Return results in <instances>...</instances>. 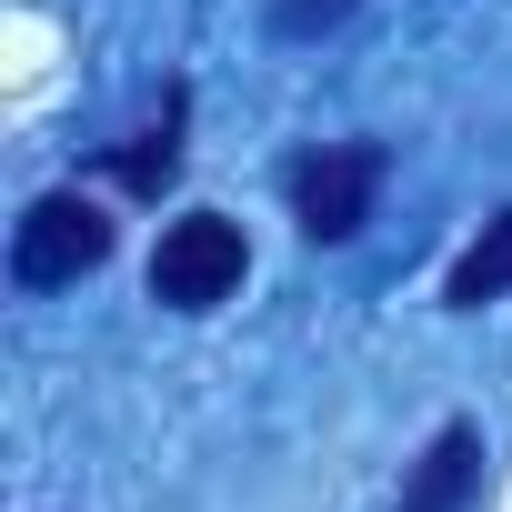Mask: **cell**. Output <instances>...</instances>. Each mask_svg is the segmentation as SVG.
<instances>
[{"label":"cell","mask_w":512,"mask_h":512,"mask_svg":"<svg viewBox=\"0 0 512 512\" xmlns=\"http://www.w3.org/2000/svg\"><path fill=\"white\" fill-rule=\"evenodd\" d=\"M472 492H482V432L442 422L422 442V462L402 472V512H472Z\"/></svg>","instance_id":"5b68a950"},{"label":"cell","mask_w":512,"mask_h":512,"mask_svg":"<svg viewBox=\"0 0 512 512\" xmlns=\"http://www.w3.org/2000/svg\"><path fill=\"white\" fill-rule=\"evenodd\" d=\"M502 292H512V201L452 251V272H442V302H452V312H482V302H502Z\"/></svg>","instance_id":"8992f818"},{"label":"cell","mask_w":512,"mask_h":512,"mask_svg":"<svg viewBox=\"0 0 512 512\" xmlns=\"http://www.w3.org/2000/svg\"><path fill=\"white\" fill-rule=\"evenodd\" d=\"M382 171H392L382 141H312V151H292V161H282V191H292L302 241H352V231L372 221Z\"/></svg>","instance_id":"6da1fadb"},{"label":"cell","mask_w":512,"mask_h":512,"mask_svg":"<svg viewBox=\"0 0 512 512\" xmlns=\"http://www.w3.org/2000/svg\"><path fill=\"white\" fill-rule=\"evenodd\" d=\"M342 11H352V0H272V31H282V41H312V31H332Z\"/></svg>","instance_id":"52a82bcc"},{"label":"cell","mask_w":512,"mask_h":512,"mask_svg":"<svg viewBox=\"0 0 512 512\" xmlns=\"http://www.w3.org/2000/svg\"><path fill=\"white\" fill-rule=\"evenodd\" d=\"M181 121H191V91L171 81V91H161V111H151L141 131H121V141H101V151H91V171H101V181H121L131 201H161V191L181 181Z\"/></svg>","instance_id":"277c9868"},{"label":"cell","mask_w":512,"mask_h":512,"mask_svg":"<svg viewBox=\"0 0 512 512\" xmlns=\"http://www.w3.org/2000/svg\"><path fill=\"white\" fill-rule=\"evenodd\" d=\"M241 272H251V241H241L231 211H181V221H161L151 302H171V312H221V302L241 292Z\"/></svg>","instance_id":"3957f363"},{"label":"cell","mask_w":512,"mask_h":512,"mask_svg":"<svg viewBox=\"0 0 512 512\" xmlns=\"http://www.w3.org/2000/svg\"><path fill=\"white\" fill-rule=\"evenodd\" d=\"M111 262V211L91 191H41L11 231V282L21 292H71L81 272Z\"/></svg>","instance_id":"7a4b0ae2"}]
</instances>
